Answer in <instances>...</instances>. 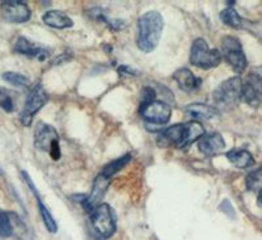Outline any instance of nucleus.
<instances>
[{
	"mask_svg": "<svg viewBox=\"0 0 262 240\" xmlns=\"http://www.w3.org/2000/svg\"><path fill=\"white\" fill-rule=\"evenodd\" d=\"M163 16L156 11H149L138 20V48L143 53H151L156 49L163 33Z\"/></svg>",
	"mask_w": 262,
	"mask_h": 240,
	"instance_id": "f257e3e1",
	"label": "nucleus"
},
{
	"mask_svg": "<svg viewBox=\"0 0 262 240\" xmlns=\"http://www.w3.org/2000/svg\"><path fill=\"white\" fill-rule=\"evenodd\" d=\"M242 89H243V80L238 76L229 77L224 80L221 86L217 87L212 93L216 109H226L229 110L236 107L240 98H242Z\"/></svg>",
	"mask_w": 262,
	"mask_h": 240,
	"instance_id": "f03ea898",
	"label": "nucleus"
},
{
	"mask_svg": "<svg viewBox=\"0 0 262 240\" xmlns=\"http://www.w3.org/2000/svg\"><path fill=\"white\" fill-rule=\"evenodd\" d=\"M222 53L215 49H210L207 42L203 38H196L193 42L190 49V63L195 67L209 70V68H215L221 65L222 62Z\"/></svg>",
	"mask_w": 262,
	"mask_h": 240,
	"instance_id": "7ed1b4c3",
	"label": "nucleus"
},
{
	"mask_svg": "<svg viewBox=\"0 0 262 240\" xmlns=\"http://www.w3.org/2000/svg\"><path fill=\"white\" fill-rule=\"evenodd\" d=\"M34 146L41 151L50 152L54 160H58L60 157L59 135L50 125L43 124V122L37 124L36 130H34Z\"/></svg>",
	"mask_w": 262,
	"mask_h": 240,
	"instance_id": "20e7f679",
	"label": "nucleus"
},
{
	"mask_svg": "<svg viewBox=\"0 0 262 240\" xmlns=\"http://www.w3.org/2000/svg\"><path fill=\"white\" fill-rule=\"evenodd\" d=\"M93 228L102 237H111L116 232V214L107 204H100L90 213Z\"/></svg>",
	"mask_w": 262,
	"mask_h": 240,
	"instance_id": "39448f33",
	"label": "nucleus"
},
{
	"mask_svg": "<svg viewBox=\"0 0 262 240\" xmlns=\"http://www.w3.org/2000/svg\"><path fill=\"white\" fill-rule=\"evenodd\" d=\"M221 49L222 56L236 72L240 74V72L244 71L248 66V62L247 58H245L244 50H243L242 42L238 41L236 37L226 36L222 38Z\"/></svg>",
	"mask_w": 262,
	"mask_h": 240,
	"instance_id": "423d86ee",
	"label": "nucleus"
},
{
	"mask_svg": "<svg viewBox=\"0 0 262 240\" xmlns=\"http://www.w3.org/2000/svg\"><path fill=\"white\" fill-rule=\"evenodd\" d=\"M242 98L253 108L262 105V66L253 68L243 82Z\"/></svg>",
	"mask_w": 262,
	"mask_h": 240,
	"instance_id": "0eeeda50",
	"label": "nucleus"
},
{
	"mask_svg": "<svg viewBox=\"0 0 262 240\" xmlns=\"http://www.w3.org/2000/svg\"><path fill=\"white\" fill-rule=\"evenodd\" d=\"M48 103V93L45 89L42 88L41 84H36L30 89L29 95H28L27 103L20 114V121L24 126H30L33 121V117L36 116L38 110Z\"/></svg>",
	"mask_w": 262,
	"mask_h": 240,
	"instance_id": "6e6552de",
	"label": "nucleus"
},
{
	"mask_svg": "<svg viewBox=\"0 0 262 240\" xmlns=\"http://www.w3.org/2000/svg\"><path fill=\"white\" fill-rule=\"evenodd\" d=\"M139 114L149 124L164 125L170 119L172 108L164 101L154 100L148 104L139 105Z\"/></svg>",
	"mask_w": 262,
	"mask_h": 240,
	"instance_id": "1a4fd4ad",
	"label": "nucleus"
},
{
	"mask_svg": "<svg viewBox=\"0 0 262 240\" xmlns=\"http://www.w3.org/2000/svg\"><path fill=\"white\" fill-rule=\"evenodd\" d=\"M2 15L9 23H25L30 18V9L24 2L18 0H8L2 3Z\"/></svg>",
	"mask_w": 262,
	"mask_h": 240,
	"instance_id": "9d476101",
	"label": "nucleus"
},
{
	"mask_svg": "<svg viewBox=\"0 0 262 240\" xmlns=\"http://www.w3.org/2000/svg\"><path fill=\"white\" fill-rule=\"evenodd\" d=\"M109 184H111V178L104 176L102 173H100V175L95 178V183H93V187L90 193V196H85L84 201L81 202V205H83V208L85 209V211L91 213L93 209L97 208L98 205L101 204L105 193H106L107 188H109Z\"/></svg>",
	"mask_w": 262,
	"mask_h": 240,
	"instance_id": "9b49d317",
	"label": "nucleus"
},
{
	"mask_svg": "<svg viewBox=\"0 0 262 240\" xmlns=\"http://www.w3.org/2000/svg\"><path fill=\"white\" fill-rule=\"evenodd\" d=\"M21 176H23V178L25 180V183H27L28 187L30 188V190L33 192L34 197H36L37 204H38L39 214H41V218H42V221H43V223H45L46 228L49 230V232H51V234H55V232L58 231L57 222H55V219H54L53 215L50 214V211L48 210V208L45 206V204L42 202L41 197H39V194H38V190H37V188L34 187V184H33L32 178L29 177V175L27 173V171H21Z\"/></svg>",
	"mask_w": 262,
	"mask_h": 240,
	"instance_id": "f8f14e48",
	"label": "nucleus"
},
{
	"mask_svg": "<svg viewBox=\"0 0 262 240\" xmlns=\"http://www.w3.org/2000/svg\"><path fill=\"white\" fill-rule=\"evenodd\" d=\"M198 148L201 152L209 156H214V155L221 154L226 148V142L222 134L219 133H210L205 134V135L198 141Z\"/></svg>",
	"mask_w": 262,
	"mask_h": 240,
	"instance_id": "ddd939ff",
	"label": "nucleus"
},
{
	"mask_svg": "<svg viewBox=\"0 0 262 240\" xmlns=\"http://www.w3.org/2000/svg\"><path fill=\"white\" fill-rule=\"evenodd\" d=\"M182 141H184V124H176L161 131L158 145L160 147L181 148Z\"/></svg>",
	"mask_w": 262,
	"mask_h": 240,
	"instance_id": "4468645a",
	"label": "nucleus"
},
{
	"mask_svg": "<svg viewBox=\"0 0 262 240\" xmlns=\"http://www.w3.org/2000/svg\"><path fill=\"white\" fill-rule=\"evenodd\" d=\"M13 50L21 55L28 56V58H38L39 61H45L49 56V51L46 49L32 44L29 39L23 36L16 39L15 45H13Z\"/></svg>",
	"mask_w": 262,
	"mask_h": 240,
	"instance_id": "2eb2a0df",
	"label": "nucleus"
},
{
	"mask_svg": "<svg viewBox=\"0 0 262 240\" xmlns=\"http://www.w3.org/2000/svg\"><path fill=\"white\" fill-rule=\"evenodd\" d=\"M173 79L176 80V83L179 84L180 88L185 92H193L200 88L202 84V80L200 77H196L190 70L188 68H180L173 74Z\"/></svg>",
	"mask_w": 262,
	"mask_h": 240,
	"instance_id": "dca6fc26",
	"label": "nucleus"
},
{
	"mask_svg": "<svg viewBox=\"0 0 262 240\" xmlns=\"http://www.w3.org/2000/svg\"><path fill=\"white\" fill-rule=\"evenodd\" d=\"M42 21L48 27L57 28V29H66V28H71L74 25L72 18L62 11H49L42 16Z\"/></svg>",
	"mask_w": 262,
	"mask_h": 240,
	"instance_id": "f3484780",
	"label": "nucleus"
},
{
	"mask_svg": "<svg viewBox=\"0 0 262 240\" xmlns=\"http://www.w3.org/2000/svg\"><path fill=\"white\" fill-rule=\"evenodd\" d=\"M185 112L188 113L191 118L196 119H212L219 117V110L214 107L206 104H190L185 107Z\"/></svg>",
	"mask_w": 262,
	"mask_h": 240,
	"instance_id": "a211bd4d",
	"label": "nucleus"
},
{
	"mask_svg": "<svg viewBox=\"0 0 262 240\" xmlns=\"http://www.w3.org/2000/svg\"><path fill=\"white\" fill-rule=\"evenodd\" d=\"M205 135V129L200 121H188L184 124V141H182L181 148L191 145L195 141H200Z\"/></svg>",
	"mask_w": 262,
	"mask_h": 240,
	"instance_id": "6ab92c4d",
	"label": "nucleus"
},
{
	"mask_svg": "<svg viewBox=\"0 0 262 240\" xmlns=\"http://www.w3.org/2000/svg\"><path fill=\"white\" fill-rule=\"evenodd\" d=\"M227 159L237 168H248L254 164L252 154L247 150H242V148H235V150L227 152Z\"/></svg>",
	"mask_w": 262,
	"mask_h": 240,
	"instance_id": "aec40b11",
	"label": "nucleus"
},
{
	"mask_svg": "<svg viewBox=\"0 0 262 240\" xmlns=\"http://www.w3.org/2000/svg\"><path fill=\"white\" fill-rule=\"evenodd\" d=\"M130 159H131L130 154L123 155V156H121L119 159H116V160H113V162H111L109 164H106V166L102 168L101 173L104 176H106V177L112 178L117 172H118V171H121V169H122L123 167L128 163V160Z\"/></svg>",
	"mask_w": 262,
	"mask_h": 240,
	"instance_id": "412c9836",
	"label": "nucleus"
},
{
	"mask_svg": "<svg viewBox=\"0 0 262 240\" xmlns=\"http://www.w3.org/2000/svg\"><path fill=\"white\" fill-rule=\"evenodd\" d=\"M221 20L223 21L224 24L231 28H240L243 24V18L238 16V13L236 12L232 7H228L224 11H222Z\"/></svg>",
	"mask_w": 262,
	"mask_h": 240,
	"instance_id": "4be33fe9",
	"label": "nucleus"
},
{
	"mask_svg": "<svg viewBox=\"0 0 262 240\" xmlns=\"http://www.w3.org/2000/svg\"><path fill=\"white\" fill-rule=\"evenodd\" d=\"M13 234L12 215L0 209V236L9 237Z\"/></svg>",
	"mask_w": 262,
	"mask_h": 240,
	"instance_id": "5701e85b",
	"label": "nucleus"
},
{
	"mask_svg": "<svg viewBox=\"0 0 262 240\" xmlns=\"http://www.w3.org/2000/svg\"><path fill=\"white\" fill-rule=\"evenodd\" d=\"M3 79L6 80L7 83L12 84L15 87H27L30 86V82L25 75H21L18 72H12V71H8V72H4L3 74Z\"/></svg>",
	"mask_w": 262,
	"mask_h": 240,
	"instance_id": "b1692460",
	"label": "nucleus"
},
{
	"mask_svg": "<svg viewBox=\"0 0 262 240\" xmlns=\"http://www.w3.org/2000/svg\"><path fill=\"white\" fill-rule=\"evenodd\" d=\"M0 108L7 113L15 110V103H13L12 96L6 88H0Z\"/></svg>",
	"mask_w": 262,
	"mask_h": 240,
	"instance_id": "393cba45",
	"label": "nucleus"
},
{
	"mask_svg": "<svg viewBox=\"0 0 262 240\" xmlns=\"http://www.w3.org/2000/svg\"><path fill=\"white\" fill-rule=\"evenodd\" d=\"M247 187L248 189L258 190V192L262 189V168L248 175Z\"/></svg>",
	"mask_w": 262,
	"mask_h": 240,
	"instance_id": "a878e982",
	"label": "nucleus"
},
{
	"mask_svg": "<svg viewBox=\"0 0 262 240\" xmlns=\"http://www.w3.org/2000/svg\"><path fill=\"white\" fill-rule=\"evenodd\" d=\"M219 209H221L224 214H227L228 216H231V218H233V216H235V210H233L232 205L229 204L228 199H224V201H222Z\"/></svg>",
	"mask_w": 262,
	"mask_h": 240,
	"instance_id": "bb28decb",
	"label": "nucleus"
},
{
	"mask_svg": "<svg viewBox=\"0 0 262 240\" xmlns=\"http://www.w3.org/2000/svg\"><path fill=\"white\" fill-rule=\"evenodd\" d=\"M119 71L125 72V74H128V75H137V71H134V70L130 67L127 68V66H119Z\"/></svg>",
	"mask_w": 262,
	"mask_h": 240,
	"instance_id": "cd10ccee",
	"label": "nucleus"
},
{
	"mask_svg": "<svg viewBox=\"0 0 262 240\" xmlns=\"http://www.w3.org/2000/svg\"><path fill=\"white\" fill-rule=\"evenodd\" d=\"M257 202H258L259 208H262V189L258 192V199H257Z\"/></svg>",
	"mask_w": 262,
	"mask_h": 240,
	"instance_id": "c85d7f7f",
	"label": "nucleus"
}]
</instances>
